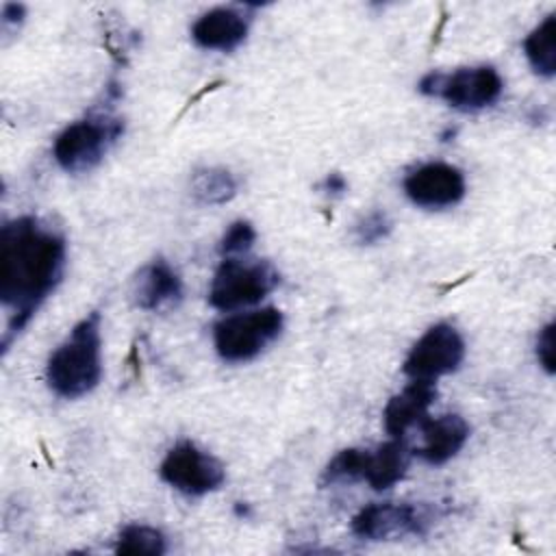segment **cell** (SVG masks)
<instances>
[{"mask_svg":"<svg viewBox=\"0 0 556 556\" xmlns=\"http://www.w3.org/2000/svg\"><path fill=\"white\" fill-rule=\"evenodd\" d=\"M132 300L143 311H163L176 306L182 300V280L163 256H156L137 274Z\"/></svg>","mask_w":556,"mask_h":556,"instance_id":"obj_11","label":"cell"},{"mask_svg":"<svg viewBox=\"0 0 556 556\" xmlns=\"http://www.w3.org/2000/svg\"><path fill=\"white\" fill-rule=\"evenodd\" d=\"M536 361L552 376L556 371V324L547 321L536 334Z\"/></svg>","mask_w":556,"mask_h":556,"instance_id":"obj_21","label":"cell"},{"mask_svg":"<svg viewBox=\"0 0 556 556\" xmlns=\"http://www.w3.org/2000/svg\"><path fill=\"white\" fill-rule=\"evenodd\" d=\"M417 89L424 96L441 98L458 111H480L495 104L504 91V80L500 72L491 65L460 67L456 72H430L426 74Z\"/></svg>","mask_w":556,"mask_h":556,"instance_id":"obj_6","label":"cell"},{"mask_svg":"<svg viewBox=\"0 0 556 556\" xmlns=\"http://www.w3.org/2000/svg\"><path fill=\"white\" fill-rule=\"evenodd\" d=\"M254 241H256L254 226L250 222H245V219H237L222 235V239H219V254L224 258L243 254V252H248L254 245Z\"/></svg>","mask_w":556,"mask_h":556,"instance_id":"obj_19","label":"cell"},{"mask_svg":"<svg viewBox=\"0 0 556 556\" xmlns=\"http://www.w3.org/2000/svg\"><path fill=\"white\" fill-rule=\"evenodd\" d=\"M248 17L237 9L217 7L202 13L191 26V39L204 50H235L248 37Z\"/></svg>","mask_w":556,"mask_h":556,"instance_id":"obj_13","label":"cell"},{"mask_svg":"<svg viewBox=\"0 0 556 556\" xmlns=\"http://www.w3.org/2000/svg\"><path fill=\"white\" fill-rule=\"evenodd\" d=\"M437 508L428 504L378 502L361 508L350 523L354 536L365 541H393L400 536H424L437 521Z\"/></svg>","mask_w":556,"mask_h":556,"instance_id":"obj_7","label":"cell"},{"mask_svg":"<svg viewBox=\"0 0 556 556\" xmlns=\"http://www.w3.org/2000/svg\"><path fill=\"white\" fill-rule=\"evenodd\" d=\"M345 189H348V180L343 178V174H337V172L328 174L321 182V191H326L330 195H341Z\"/></svg>","mask_w":556,"mask_h":556,"instance_id":"obj_22","label":"cell"},{"mask_svg":"<svg viewBox=\"0 0 556 556\" xmlns=\"http://www.w3.org/2000/svg\"><path fill=\"white\" fill-rule=\"evenodd\" d=\"M282 326L285 317L274 306L237 313L215 324L213 343L226 363H245L274 343L280 337Z\"/></svg>","mask_w":556,"mask_h":556,"instance_id":"obj_5","label":"cell"},{"mask_svg":"<svg viewBox=\"0 0 556 556\" xmlns=\"http://www.w3.org/2000/svg\"><path fill=\"white\" fill-rule=\"evenodd\" d=\"M278 282L280 274L269 261L228 256L213 274L208 302L217 311H235L261 302L278 287Z\"/></svg>","mask_w":556,"mask_h":556,"instance_id":"obj_4","label":"cell"},{"mask_svg":"<svg viewBox=\"0 0 556 556\" xmlns=\"http://www.w3.org/2000/svg\"><path fill=\"white\" fill-rule=\"evenodd\" d=\"M65 256V237L37 215H20L0 228V302L9 311L2 352L59 287Z\"/></svg>","mask_w":556,"mask_h":556,"instance_id":"obj_1","label":"cell"},{"mask_svg":"<svg viewBox=\"0 0 556 556\" xmlns=\"http://www.w3.org/2000/svg\"><path fill=\"white\" fill-rule=\"evenodd\" d=\"M523 54L539 76L552 78L556 74V13H549L530 30L523 41Z\"/></svg>","mask_w":556,"mask_h":556,"instance_id":"obj_17","label":"cell"},{"mask_svg":"<svg viewBox=\"0 0 556 556\" xmlns=\"http://www.w3.org/2000/svg\"><path fill=\"white\" fill-rule=\"evenodd\" d=\"M24 15H26L24 4L7 2V4L2 7V24H4V26H9V24H22Z\"/></svg>","mask_w":556,"mask_h":556,"instance_id":"obj_23","label":"cell"},{"mask_svg":"<svg viewBox=\"0 0 556 556\" xmlns=\"http://www.w3.org/2000/svg\"><path fill=\"white\" fill-rule=\"evenodd\" d=\"M410 463L408 445L402 437L391 439L376 450L361 452V473L358 480H365L374 491H384L400 482L406 476Z\"/></svg>","mask_w":556,"mask_h":556,"instance_id":"obj_15","label":"cell"},{"mask_svg":"<svg viewBox=\"0 0 556 556\" xmlns=\"http://www.w3.org/2000/svg\"><path fill=\"white\" fill-rule=\"evenodd\" d=\"M159 473L169 486L193 497L217 491L226 480L224 465L193 441H178L165 454Z\"/></svg>","mask_w":556,"mask_h":556,"instance_id":"obj_9","label":"cell"},{"mask_svg":"<svg viewBox=\"0 0 556 556\" xmlns=\"http://www.w3.org/2000/svg\"><path fill=\"white\" fill-rule=\"evenodd\" d=\"M434 397H437L434 382L410 380L400 393H395L387 402V406L382 410V421H384L387 434L397 439L410 426L426 419V413H428L430 404L434 402Z\"/></svg>","mask_w":556,"mask_h":556,"instance_id":"obj_14","label":"cell"},{"mask_svg":"<svg viewBox=\"0 0 556 556\" xmlns=\"http://www.w3.org/2000/svg\"><path fill=\"white\" fill-rule=\"evenodd\" d=\"M421 445L417 456L428 465H443L454 458L469 439V424L460 415H439L421 419Z\"/></svg>","mask_w":556,"mask_h":556,"instance_id":"obj_12","label":"cell"},{"mask_svg":"<svg viewBox=\"0 0 556 556\" xmlns=\"http://www.w3.org/2000/svg\"><path fill=\"white\" fill-rule=\"evenodd\" d=\"M102 378V317L98 311L83 317L46 365L48 387L65 400L91 393Z\"/></svg>","mask_w":556,"mask_h":556,"instance_id":"obj_2","label":"cell"},{"mask_svg":"<svg viewBox=\"0 0 556 556\" xmlns=\"http://www.w3.org/2000/svg\"><path fill=\"white\" fill-rule=\"evenodd\" d=\"M117 554H132V556H161L167 552V539L161 530L146 526V523H128L119 530L115 539Z\"/></svg>","mask_w":556,"mask_h":556,"instance_id":"obj_18","label":"cell"},{"mask_svg":"<svg viewBox=\"0 0 556 556\" xmlns=\"http://www.w3.org/2000/svg\"><path fill=\"white\" fill-rule=\"evenodd\" d=\"M393 224L384 211H371L365 217H361L354 226V237L361 245H374L389 237Z\"/></svg>","mask_w":556,"mask_h":556,"instance_id":"obj_20","label":"cell"},{"mask_svg":"<svg viewBox=\"0 0 556 556\" xmlns=\"http://www.w3.org/2000/svg\"><path fill=\"white\" fill-rule=\"evenodd\" d=\"M124 132V119L100 111L65 126L52 146L56 165L67 174L93 169Z\"/></svg>","mask_w":556,"mask_h":556,"instance_id":"obj_3","label":"cell"},{"mask_svg":"<svg viewBox=\"0 0 556 556\" xmlns=\"http://www.w3.org/2000/svg\"><path fill=\"white\" fill-rule=\"evenodd\" d=\"M465 174L450 163H424L404 178L406 198L421 208L439 211L458 204L465 198Z\"/></svg>","mask_w":556,"mask_h":556,"instance_id":"obj_10","label":"cell"},{"mask_svg":"<svg viewBox=\"0 0 556 556\" xmlns=\"http://www.w3.org/2000/svg\"><path fill=\"white\" fill-rule=\"evenodd\" d=\"M465 358V341L460 332L445 321L430 326L410 348L404 358L402 371L410 380L437 382L460 367Z\"/></svg>","mask_w":556,"mask_h":556,"instance_id":"obj_8","label":"cell"},{"mask_svg":"<svg viewBox=\"0 0 556 556\" xmlns=\"http://www.w3.org/2000/svg\"><path fill=\"white\" fill-rule=\"evenodd\" d=\"M239 182L235 174L226 167L211 165V167H198L191 174V195L198 204L215 206L226 204L237 195Z\"/></svg>","mask_w":556,"mask_h":556,"instance_id":"obj_16","label":"cell"}]
</instances>
